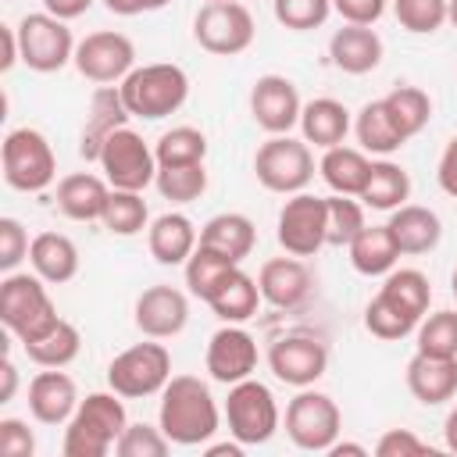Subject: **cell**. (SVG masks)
Segmentation results:
<instances>
[{"instance_id":"40","label":"cell","mask_w":457,"mask_h":457,"mask_svg":"<svg viewBox=\"0 0 457 457\" xmlns=\"http://www.w3.org/2000/svg\"><path fill=\"white\" fill-rule=\"evenodd\" d=\"M182 268H186V286H189V293L207 303V296H211V293L218 289V282L236 268V261L221 257V253L211 250V246H196Z\"/></svg>"},{"instance_id":"28","label":"cell","mask_w":457,"mask_h":457,"mask_svg":"<svg viewBox=\"0 0 457 457\" xmlns=\"http://www.w3.org/2000/svg\"><path fill=\"white\" fill-rule=\"evenodd\" d=\"M261 286H257V278L253 275H246L239 264L218 282V289L207 296V307L214 311V318H221L225 325H243V321H250L253 314H257V307H261Z\"/></svg>"},{"instance_id":"56","label":"cell","mask_w":457,"mask_h":457,"mask_svg":"<svg viewBox=\"0 0 457 457\" xmlns=\"http://www.w3.org/2000/svg\"><path fill=\"white\" fill-rule=\"evenodd\" d=\"M243 443L239 439H232V443H204V453L207 457H243Z\"/></svg>"},{"instance_id":"17","label":"cell","mask_w":457,"mask_h":457,"mask_svg":"<svg viewBox=\"0 0 457 457\" xmlns=\"http://www.w3.org/2000/svg\"><path fill=\"white\" fill-rule=\"evenodd\" d=\"M257 339L243 328V325H221L211 339H207V353H204V364H207V375L221 386H236L243 378H250L257 371Z\"/></svg>"},{"instance_id":"10","label":"cell","mask_w":457,"mask_h":457,"mask_svg":"<svg viewBox=\"0 0 457 457\" xmlns=\"http://www.w3.org/2000/svg\"><path fill=\"white\" fill-rule=\"evenodd\" d=\"M253 36H257L253 14L239 0H211L193 18V39L200 43V50L214 57H236L250 50Z\"/></svg>"},{"instance_id":"2","label":"cell","mask_w":457,"mask_h":457,"mask_svg":"<svg viewBox=\"0 0 457 457\" xmlns=\"http://www.w3.org/2000/svg\"><path fill=\"white\" fill-rule=\"evenodd\" d=\"M121 400L125 396H118L114 389L86 393V400H79V407L64 428V443H61L64 457H107L129 425Z\"/></svg>"},{"instance_id":"36","label":"cell","mask_w":457,"mask_h":457,"mask_svg":"<svg viewBox=\"0 0 457 457\" xmlns=\"http://www.w3.org/2000/svg\"><path fill=\"white\" fill-rule=\"evenodd\" d=\"M79 350H82V332L68 318H61L46 336L25 343V357L39 368H68L79 357Z\"/></svg>"},{"instance_id":"39","label":"cell","mask_w":457,"mask_h":457,"mask_svg":"<svg viewBox=\"0 0 457 457\" xmlns=\"http://www.w3.org/2000/svg\"><path fill=\"white\" fill-rule=\"evenodd\" d=\"M100 225H104L111 236H139L143 228H150V211H146L143 193H132V189H111Z\"/></svg>"},{"instance_id":"60","label":"cell","mask_w":457,"mask_h":457,"mask_svg":"<svg viewBox=\"0 0 457 457\" xmlns=\"http://www.w3.org/2000/svg\"><path fill=\"white\" fill-rule=\"evenodd\" d=\"M171 0H146V11H161V7H168Z\"/></svg>"},{"instance_id":"30","label":"cell","mask_w":457,"mask_h":457,"mask_svg":"<svg viewBox=\"0 0 457 457\" xmlns=\"http://www.w3.org/2000/svg\"><path fill=\"white\" fill-rule=\"evenodd\" d=\"M375 296H378L386 307H393L396 314H403L407 321L418 325V321L425 318V311H428L432 286H428V275L418 271V268H393Z\"/></svg>"},{"instance_id":"31","label":"cell","mask_w":457,"mask_h":457,"mask_svg":"<svg viewBox=\"0 0 457 457\" xmlns=\"http://www.w3.org/2000/svg\"><path fill=\"white\" fill-rule=\"evenodd\" d=\"M350 111L343 100H332V96H318V100H307L303 111H300V132L307 143L328 150V146H339L350 132Z\"/></svg>"},{"instance_id":"25","label":"cell","mask_w":457,"mask_h":457,"mask_svg":"<svg viewBox=\"0 0 457 457\" xmlns=\"http://www.w3.org/2000/svg\"><path fill=\"white\" fill-rule=\"evenodd\" d=\"M146 246H150V257L157 264L175 268V264H186L189 253L200 246V232H196V225L182 211H168V214H161V218L150 221Z\"/></svg>"},{"instance_id":"50","label":"cell","mask_w":457,"mask_h":457,"mask_svg":"<svg viewBox=\"0 0 457 457\" xmlns=\"http://www.w3.org/2000/svg\"><path fill=\"white\" fill-rule=\"evenodd\" d=\"M332 11L346 25H375L386 14V0H332Z\"/></svg>"},{"instance_id":"9","label":"cell","mask_w":457,"mask_h":457,"mask_svg":"<svg viewBox=\"0 0 457 457\" xmlns=\"http://www.w3.org/2000/svg\"><path fill=\"white\" fill-rule=\"evenodd\" d=\"M171 378V353L164 343H136L107 364V386L125 400L157 396Z\"/></svg>"},{"instance_id":"23","label":"cell","mask_w":457,"mask_h":457,"mask_svg":"<svg viewBox=\"0 0 457 457\" xmlns=\"http://www.w3.org/2000/svg\"><path fill=\"white\" fill-rule=\"evenodd\" d=\"M382 36L371 25H343L328 39V57L346 75H368L382 64Z\"/></svg>"},{"instance_id":"13","label":"cell","mask_w":457,"mask_h":457,"mask_svg":"<svg viewBox=\"0 0 457 457\" xmlns=\"http://www.w3.org/2000/svg\"><path fill=\"white\" fill-rule=\"evenodd\" d=\"M275 239L293 257H314L321 246H328V207H325V196L293 193L278 211Z\"/></svg>"},{"instance_id":"46","label":"cell","mask_w":457,"mask_h":457,"mask_svg":"<svg viewBox=\"0 0 457 457\" xmlns=\"http://www.w3.org/2000/svg\"><path fill=\"white\" fill-rule=\"evenodd\" d=\"M275 21L289 32H311L321 29L332 14V0H271Z\"/></svg>"},{"instance_id":"54","label":"cell","mask_w":457,"mask_h":457,"mask_svg":"<svg viewBox=\"0 0 457 457\" xmlns=\"http://www.w3.org/2000/svg\"><path fill=\"white\" fill-rule=\"evenodd\" d=\"M0 378H4L0 403H7V400H14V389H18V368H14V361H11V357H4V361H0Z\"/></svg>"},{"instance_id":"55","label":"cell","mask_w":457,"mask_h":457,"mask_svg":"<svg viewBox=\"0 0 457 457\" xmlns=\"http://www.w3.org/2000/svg\"><path fill=\"white\" fill-rule=\"evenodd\" d=\"M104 7H107L111 14L132 18V14H143V11H146V0H104Z\"/></svg>"},{"instance_id":"24","label":"cell","mask_w":457,"mask_h":457,"mask_svg":"<svg viewBox=\"0 0 457 457\" xmlns=\"http://www.w3.org/2000/svg\"><path fill=\"white\" fill-rule=\"evenodd\" d=\"M407 389L418 403L439 407L457 396V357L414 353L407 361Z\"/></svg>"},{"instance_id":"43","label":"cell","mask_w":457,"mask_h":457,"mask_svg":"<svg viewBox=\"0 0 457 457\" xmlns=\"http://www.w3.org/2000/svg\"><path fill=\"white\" fill-rule=\"evenodd\" d=\"M325 207H328V246H350V239L368 225L364 204H357L353 196L332 193L325 196Z\"/></svg>"},{"instance_id":"37","label":"cell","mask_w":457,"mask_h":457,"mask_svg":"<svg viewBox=\"0 0 457 457\" xmlns=\"http://www.w3.org/2000/svg\"><path fill=\"white\" fill-rule=\"evenodd\" d=\"M382 104H386V111H389V118L403 139L418 136L432 118V96L421 86H396L382 96Z\"/></svg>"},{"instance_id":"16","label":"cell","mask_w":457,"mask_h":457,"mask_svg":"<svg viewBox=\"0 0 457 457\" xmlns=\"http://www.w3.org/2000/svg\"><path fill=\"white\" fill-rule=\"evenodd\" d=\"M300 93L293 86V79L286 75H261L250 86V118L257 121V129H264L268 136H286L300 125Z\"/></svg>"},{"instance_id":"38","label":"cell","mask_w":457,"mask_h":457,"mask_svg":"<svg viewBox=\"0 0 457 457\" xmlns=\"http://www.w3.org/2000/svg\"><path fill=\"white\" fill-rule=\"evenodd\" d=\"M157 154V168H179V164H204L207 157V136L193 125H175L168 132H161V139L154 143Z\"/></svg>"},{"instance_id":"47","label":"cell","mask_w":457,"mask_h":457,"mask_svg":"<svg viewBox=\"0 0 457 457\" xmlns=\"http://www.w3.org/2000/svg\"><path fill=\"white\" fill-rule=\"evenodd\" d=\"M29 232L18 218H0V271H18L21 261H29Z\"/></svg>"},{"instance_id":"12","label":"cell","mask_w":457,"mask_h":457,"mask_svg":"<svg viewBox=\"0 0 457 457\" xmlns=\"http://www.w3.org/2000/svg\"><path fill=\"white\" fill-rule=\"evenodd\" d=\"M96 164H100L104 179L111 182V189L143 193L157 179V154H154V146L136 129H129V125L107 136Z\"/></svg>"},{"instance_id":"20","label":"cell","mask_w":457,"mask_h":457,"mask_svg":"<svg viewBox=\"0 0 457 457\" xmlns=\"http://www.w3.org/2000/svg\"><path fill=\"white\" fill-rule=\"evenodd\" d=\"M79 386L68 371L61 368H43L39 375H32L29 382V414L39 421V425H68L75 407H79Z\"/></svg>"},{"instance_id":"1","label":"cell","mask_w":457,"mask_h":457,"mask_svg":"<svg viewBox=\"0 0 457 457\" xmlns=\"http://www.w3.org/2000/svg\"><path fill=\"white\" fill-rule=\"evenodd\" d=\"M157 425L175 446H204L221 428V411L211 386L196 375H171L161 389Z\"/></svg>"},{"instance_id":"35","label":"cell","mask_w":457,"mask_h":457,"mask_svg":"<svg viewBox=\"0 0 457 457\" xmlns=\"http://www.w3.org/2000/svg\"><path fill=\"white\" fill-rule=\"evenodd\" d=\"M353 132H357L361 150H364V154H375V157H389V154H396V150L407 143V139L400 136V129L393 125V118H389V111H386L382 100H368V104L357 111Z\"/></svg>"},{"instance_id":"62","label":"cell","mask_w":457,"mask_h":457,"mask_svg":"<svg viewBox=\"0 0 457 457\" xmlns=\"http://www.w3.org/2000/svg\"><path fill=\"white\" fill-rule=\"evenodd\" d=\"M207 4H211V0H207Z\"/></svg>"},{"instance_id":"14","label":"cell","mask_w":457,"mask_h":457,"mask_svg":"<svg viewBox=\"0 0 457 457\" xmlns=\"http://www.w3.org/2000/svg\"><path fill=\"white\" fill-rule=\"evenodd\" d=\"M71 64L79 68L82 79H89L96 86H114L136 68V43L114 29L89 32L86 39H79Z\"/></svg>"},{"instance_id":"48","label":"cell","mask_w":457,"mask_h":457,"mask_svg":"<svg viewBox=\"0 0 457 457\" xmlns=\"http://www.w3.org/2000/svg\"><path fill=\"white\" fill-rule=\"evenodd\" d=\"M421 453H432V446L418 439L411 428H389L375 443V457H421Z\"/></svg>"},{"instance_id":"59","label":"cell","mask_w":457,"mask_h":457,"mask_svg":"<svg viewBox=\"0 0 457 457\" xmlns=\"http://www.w3.org/2000/svg\"><path fill=\"white\" fill-rule=\"evenodd\" d=\"M446 21L457 29V0H446Z\"/></svg>"},{"instance_id":"53","label":"cell","mask_w":457,"mask_h":457,"mask_svg":"<svg viewBox=\"0 0 457 457\" xmlns=\"http://www.w3.org/2000/svg\"><path fill=\"white\" fill-rule=\"evenodd\" d=\"M0 39H4V57H0V71H11L21 61V46H18V29L14 25H0Z\"/></svg>"},{"instance_id":"3","label":"cell","mask_w":457,"mask_h":457,"mask_svg":"<svg viewBox=\"0 0 457 457\" xmlns=\"http://www.w3.org/2000/svg\"><path fill=\"white\" fill-rule=\"evenodd\" d=\"M118 89L132 118L161 121L189 100V75L171 61H154V64H136L118 82Z\"/></svg>"},{"instance_id":"42","label":"cell","mask_w":457,"mask_h":457,"mask_svg":"<svg viewBox=\"0 0 457 457\" xmlns=\"http://www.w3.org/2000/svg\"><path fill=\"white\" fill-rule=\"evenodd\" d=\"M157 193L171 204H193L207 189V168L204 164H179V168H157L154 179Z\"/></svg>"},{"instance_id":"44","label":"cell","mask_w":457,"mask_h":457,"mask_svg":"<svg viewBox=\"0 0 457 457\" xmlns=\"http://www.w3.org/2000/svg\"><path fill=\"white\" fill-rule=\"evenodd\" d=\"M175 443L164 436L161 425H146V421H129L125 432L114 443L118 457H164Z\"/></svg>"},{"instance_id":"57","label":"cell","mask_w":457,"mask_h":457,"mask_svg":"<svg viewBox=\"0 0 457 457\" xmlns=\"http://www.w3.org/2000/svg\"><path fill=\"white\" fill-rule=\"evenodd\" d=\"M443 439H446V450L450 453H457V407L446 414V421H443Z\"/></svg>"},{"instance_id":"33","label":"cell","mask_w":457,"mask_h":457,"mask_svg":"<svg viewBox=\"0 0 457 457\" xmlns=\"http://www.w3.org/2000/svg\"><path fill=\"white\" fill-rule=\"evenodd\" d=\"M318 171L325 179V186L332 193H343V196H361L364 182H368V171H371V161L364 150L357 146H328L318 161Z\"/></svg>"},{"instance_id":"8","label":"cell","mask_w":457,"mask_h":457,"mask_svg":"<svg viewBox=\"0 0 457 457\" xmlns=\"http://www.w3.org/2000/svg\"><path fill=\"white\" fill-rule=\"evenodd\" d=\"M339 432H343V411L328 393L303 386L286 403V436L293 439L296 450L328 453V446L339 439Z\"/></svg>"},{"instance_id":"6","label":"cell","mask_w":457,"mask_h":457,"mask_svg":"<svg viewBox=\"0 0 457 457\" xmlns=\"http://www.w3.org/2000/svg\"><path fill=\"white\" fill-rule=\"evenodd\" d=\"M221 414H225L228 436L239 439L243 446H264L278 432V421H282L275 393L261 378H253V375L236 382V386H228Z\"/></svg>"},{"instance_id":"29","label":"cell","mask_w":457,"mask_h":457,"mask_svg":"<svg viewBox=\"0 0 457 457\" xmlns=\"http://www.w3.org/2000/svg\"><path fill=\"white\" fill-rule=\"evenodd\" d=\"M200 246H211V250H218L221 257L243 264V261L253 253V246H257V228H253V221H250L246 214H239V211H221V214H214V218L200 228Z\"/></svg>"},{"instance_id":"27","label":"cell","mask_w":457,"mask_h":457,"mask_svg":"<svg viewBox=\"0 0 457 457\" xmlns=\"http://www.w3.org/2000/svg\"><path fill=\"white\" fill-rule=\"evenodd\" d=\"M29 264L46 286H64L79 275V246L64 232H39L32 236Z\"/></svg>"},{"instance_id":"32","label":"cell","mask_w":457,"mask_h":457,"mask_svg":"<svg viewBox=\"0 0 457 457\" xmlns=\"http://www.w3.org/2000/svg\"><path fill=\"white\" fill-rule=\"evenodd\" d=\"M350 264L357 275H368V278H378V275H389L400 261V250L393 243V232L389 225H364L353 239H350Z\"/></svg>"},{"instance_id":"34","label":"cell","mask_w":457,"mask_h":457,"mask_svg":"<svg viewBox=\"0 0 457 457\" xmlns=\"http://www.w3.org/2000/svg\"><path fill=\"white\" fill-rule=\"evenodd\" d=\"M411 196V175L389 161V157H378L371 161V171H368V182L361 189V204L371 207V211H396L403 200Z\"/></svg>"},{"instance_id":"49","label":"cell","mask_w":457,"mask_h":457,"mask_svg":"<svg viewBox=\"0 0 457 457\" xmlns=\"http://www.w3.org/2000/svg\"><path fill=\"white\" fill-rule=\"evenodd\" d=\"M36 436L21 418H0V457H32Z\"/></svg>"},{"instance_id":"4","label":"cell","mask_w":457,"mask_h":457,"mask_svg":"<svg viewBox=\"0 0 457 457\" xmlns=\"http://www.w3.org/2000/svg\"><path fill=\"white\" fill-rule=\"evenodd\" d=\"M0 321L4 328L25 346L39 336H46L61 314L46 293V282L32 271H7L0 278Z\"/></svg>"},{"instance_id":"22","label":"cell","mask_w":457,"mask_h":457,"mask_svg":"<svg viewBox=\"0 0 457 457\" xmlns=\"http://www.w3.org/2000/svg\"><path fill=\"white\" fill-rule=\"evenodd\" d=\"M389 232H393V243L400 250V257H418V253H428L439 246L443 239V221L432 207H421V204H400L396 211H389Z\"/></svg>"},{"instance_id":"19","label":"cell","mask_w":457,"mask_h":457,"mask_svg":"<svg viewBox=\"0 0 457 457\" xmlns=\"http://www.w3.org/2000/svg\"><path fill=\"white\" fill-rule=\"evenodd\" d=\"M257 286H261V296L278 307V311H296L300 303L311 300L314 293V275L311 268L303 264V257H271L261 264V275H257Z\"/></svg>"},{"instance_id":"11","label":"cell","mask_w":457,"mask_h":457,"mask_svg":"<svg viewBox=\"0 0 457 457\" xmlns=\"http://www.w3.org/2000/svg\"><path fill=\"white\" fill-rule=\"evenodd\" d=\"M14 29H18V46H21V64L29 71L50 75V71H61L68 61H75L79 43H75L68 21L54 18L50 11L25 14Z\"/></svg>"},{"instance_id":"5","label":"cell","mask_w":457,"mask_h":457,"mask_svg":"<svg viewBox=\"0 0 457 457\" xmlns=\"http://www.w3.org/2000/svg\"><path fill=\"white\" fill-rule=\"evenodd\" d=\"M4 161V182L18 193H43L57 179V157L50 139L39 129H11L0 146Z\"/></svg>"},{"instance_id":"7","label":"cell","mask_w":457,"mask_h":457,"mask_svg":"<svg viewBox=\"0 0 457 457\" xmlns=\"http://www.w3.org/2000/svg\"><path fill=\"white\" fill-rule=\"evenodd\" d=\"M253 175L268 193H303L314 179V154L307 139H293L286 136H271L268 143L257 146L253 154Z\"/></svg>"},{"instance_id":"51","label":"cell","mask_w":457,"mask_h":457,"mask_svg":"<svg viewBox=\"0 0 457 457\" xmlns=\"http://www.w3.org/2000/svg\"><path fill=\"white\" fill-rule=\"evenodd\" d=\"M436 179H439V189H443L446 196H453V200H457V136L443 146V157H439Z\"/></svg>"},{"instance_id":"58","label":"cell","mask_w":457,"mask_h":457,"mask_svg":"<svg viewBox=\"0 0 457 457\" xmlns=\"http://www.w3.org/2000/svg\"><path fill=\"white\" fill-rule=\"evenodd\" d=\"M328 453H332V457H343V453H353V457H368V446H361V443H343V439H336V443L328 446Z\"/></svg>"},{"instance_id":"15","label":"cell","mask_w":457,"mask_h":457,"mask_svg":"<svg viewBox=\"0 0 457 457\" xmlns=\"http://www.w3.org/2000/svg\"><path fill=\"white\" fill-rule=\"evenodd\" d=\"M268 368L278 382H286L293 389L314 386L328 368V346L314 336H303V332L282 336L268 346Z\"/></svg>"},{"instance_id":"61","label":"cell","mask_w":457,"mask_h":457,"mask_svg":"<svg viewBox=\"0 0 457 457\" xmlns=\"http://www.w3.org/2000/svg\"><path fill=\"white\" fill-rule=\"evenodd\" d=\"M450 293H453V300H457V268H453V275H450Z\"/></svg>"},{"instance_id":"52","label":"cell","mask_w":457,"mask_h":457,"mask_svg":"<svg viewBox=\"0 0 457 457\" xmlns=\"http://www.w3.org/2000/svg\"><path fill=\"white\" fill-rule=\"evenodd\" d=\"M89 7H93V0H43V11H50L61 21H71V18L86 14Z\"/></svg>"},{"instance_id":"21","label":"cell","mask_w":457,"mask_h":457,"mask_svg":"<svg viewBox=\"0 0 457 457\" xmlns=\"http://www.w3.org/2000/svg\"><path fill=\"white\" fill-rule=\"evenodd\" d=\"M129 118L132 114H129V107L121 100V89L118 86H96L93 96H89V114H86L82 136H79V157L96 164L107 136L118 132V129H125Z\"/></svg>"},{"instance_id":"18","label":"cell","mask_w":457,"mask_h":457,"mask_svg":"<svg viewBox=\"0 0 457 457\" xmlns=\"http://www.w3.org/2000/svg\"><path fill=\"white\" fill-rule=\"evenodd\" d=\"M132 321L146 339H175L189 321V300L175 286H150L136 296Z\"/></svg>"},{"instance_id":"41","label":"cell","mask_w":457,"mask_h":457,"mask_svg":"<svg viewBox=\"0 0 457 457\" xmlns=\"http://www.w3.org/2000/svg\"><path fill=\"white\" fill-rule=\"evenodd\" d=\"M418 353L457 357V311H432L414 328Z\"/></svg>"},{"instance_id":"45","label":"cell","mask_w":457,"mask_h":457,"mask_svg":"<svg viewBox=\"0 0 457 457\" xmlns=\"http://www.w3.org/2000/svg\"><path fill=\"white\" fill-rule=\"evenodd\" d=\"M400 29L414 36H432L446 25V0H393Z\"/></svg>"},{"instance_id":"26","label":"cell","mask_w":457,"mask_h":457,"mask_svg":"<svg viewBox=\"0 0 457 457\" xmlns=\"http://www.w3.org/2000/svg\"><path fill=\"white\" fill-rule=\"evenodd\" d=\"M111 196V182L93 171H71L57 182V211L71 221H100Z\"/></svg>"}]
</instances>
